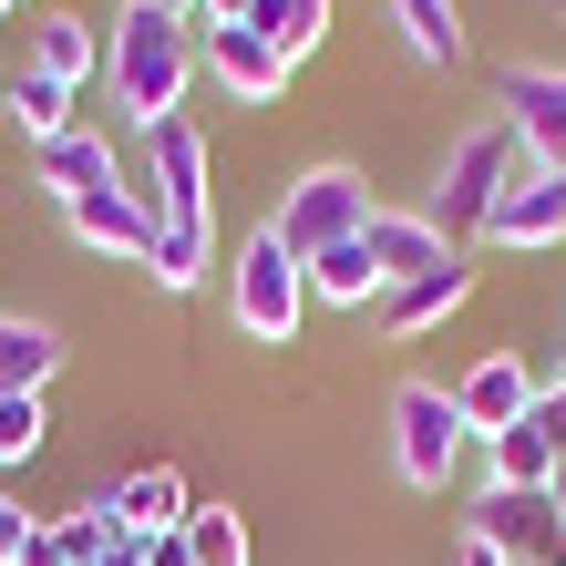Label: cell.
Wrapping results in <instances>:
<instances>
[{
  "label": "cell",
  "instance_id": "7402d4cb",
  "mask_svg": "<svg viewBox=\"0 0 566 566\" xmlns=\"http://www.w3.org/2000/svg\"><path fill=\"white\" fill-rule=\"evenodd\" d=\"M381 269H371V248H329V258H310V298H329V310H381Z\"/></svg>",
  "mask_w": 566,
  "mask_h": 566
},
{
  "label": "cell",
  "instance_id": "5b68a950",
  "mask_svg": "<svg viewBox=\"0 0 566 566\" xmlns=\"http://www.w3.org/2000/svg\"><path fill=\"white\" fill-rule=\"evenodd\" d=\"M463 443H474V432H463V402L443 381H402L391 391V463H402L412 494H443L463 474Z\"/></svg>",
  "mask_w": 566,
  "mask_h": 566
},
{
  "label": "cell",
  "instance_id": "484cf974",
  "mask_svg": "<svg viewBox=\"0 0 566 566\" xmlns=\"http://www.w3.org/2000/svg\"><path fill=\"white\" fill-rule=\"evenodd\" d=\"M42 391H0V474H11V463H31L42 453Z\"/></svg>",
  "mask_w": 566,
  "mask_h": 566
},
{
  "label": "cell",
  "instance_id": "2e32d148",
  "mask_svg": "<svg viewBox=\"0 0 566 566\" xmlns=\"http://www.w3.org/2000/svg\"><path fill=\"white\" fill-rule=\"evenodd\" d=\"M31 186H52L62 207H73V196H93V186H124V176H114V145H104V135H83V124H73V135L31 145Z\"/></svg>",
  "mask_w": 566,
  "mask_h": 566
},
{
  "label": "cell",
  "instance_id": "277c9868",
  "mask_svg": "<svg viewBox=\"0 0 566 566\" xmlns=\"http://www.w3.org/2000/svg\"><path fill=\"white\" fill-rule=\"evenodd\" d=\"M227 310H238V329L258 350H289L298 340V310H310V269L258 227V238L238 248V269H227Z\"/></svg>",
  "mask_w": 566,
  "mask_h": 566
},
{
  "label": "cell",
  "instance_id": "5bb4252c",
  "mask_svg": "<svg viewBox=\"0 0 566 566\" xmlns=\"http://www.w3.org/2000/svg\"><path fill=\"white\" fill-rule=\"evenodd\" d=\"M31 73H52L62 93H83L93 73H104V31H93L83 11H31Z\"/></svg>",
  "mask_w": 566,
  "mask_h": 566
},
{
  "label": "cell",
  "instance_id": "6da1fadb",
  "mask_svg": "<svg viewBox=\"0 0 566 566\" xmlns=\"http://www.w3.org/2000/svg\"><path fill=\"white\" fill-rule=\"evenodd\" d=\"M104 73H114V104H124V124H155L186 104V83H196V31L176 21V11H145V0H124L114 11V31H104Z\"/></svg>",
  "mask_w": 566,
  "mask_h": 566
},
{
  "label": "cell",
  "instance_id": "603a6c76",
  "mask_svg": "<svg viewBox=\"0 0 566 566\" xmlns=\"http://www.w3.org/2000/svg\"><path fill=\"white\" fill-rule=\"evenodd\" d=\"M258 31H269V42L289 52V62H310L319 42H329V0H258V11H248Z\"/></svg>",
  "mask_w": 566,
  "mask_h": 566
},
{
  "label": "cell",
  "instance_id": "1f68e13d",
  "mask_svg": "<svg viewBox=\"0 0 566 566\" xmlns=\"http://www.w3.org/2000/svg\"><path fill=\"white\" fill-rule=\"evenodd\" d=\"M145 11H176V21H186V11H196V0H145Z\"/></svg>",
  "mask_w": 566,
  "mask_h": 566
},
{
  "label": "cell",
  "instance_id": "4fadbf2b",
  "mask_svg": "<svg viewBox=\"0 0 566 566\" xmlns=\"http://www.w3.org/2000/svg\"><path fill=\"white\" fill-rule=\"evenodd\" d=\"M463 298H474V269H463V258H443V269H422V279H402V289H381V329L391 340H422V329H443Z\"/></svg>",
  "mask_w": 566,
  "mask_h": 566
},
{
  "label": "cell",
  "instance_id": "836d02e7",
  "mask_svg": "<svg viewBox=\"0 0 566 566\" xmlns=\"http://www.w3.org/2000/svg\"><path fill=\"white\" fill-rule=\"evenodd\" d=\"M11 11H21V0H0V21H11Z\"/></svg>",
  "mask_w": 566,
  "mask_h": 566
},
{
  "label": "cell",
  "instance_id": "8992f818",
  "mask_svg": "<svg viewBox=\"0 0 566 566\" xmlns=\"http://www.w3.org/2000/svg\"><path fill=\"white\" fill-rule=\"evenodd\" d=\"M145 207H155V227H196L207 238V135L186 114H165L145 135Z\"/></svg>",
  "mask_w": 566,
  "mask_h": 566
},
{
  "label": "cell",
  "instance_id": "30bf717a",
  "mask_svg": "<svg viewBox=\"0 0 566 566\" xmlns=\"http://www.w3.org/2000/svg\"><path fill=\"white\" fill-rule=\"evenodd\" d=\"M536 391H546V381L525 371L515 350H484L474 371L453 381V402H463V432H474V443H494V432H515L525 412H536Z\"/></svg>",
  "mask_w": 566,
  "mask_h": 566
},
{
  "label": "cell",
  "instance_id": "d6986e66",
  "mask_svg": "<svg viewBox=\"0 0 566 566\" xmlns=\"http://www.w3.org/2000/svg\"><path fill=\"white\" fill-rule=\"evenodd\" d=\"M391 11V31H402V52L412 62H432V73H453L463 62V21H453V0H381Z\"/></svg>",
  "mask_w": 566,
  "mask_h": 566
},
{
  "label": "cell",
  "instance_id": "ac0fdd59",
  "mask_svg": "<svg viewBox=\"0 0 566 566\" xmlns=\"http://www.w3.org/2000/svg\"><path fill=\"white\" fill-rule=\"evenodd\" d=\"M484 484H515V494H546V484H556V443L536 432V412L484 443Z\"/></svg>",
  "mask_w": 566,
  "mask_h": 566
},
{
  "label": "cell",
  "instance_id": "52a82bcc",
  "mask_svg": "<svg viewBox=\"0 0 566 566\" xmlns=\"http://www.w3.org/2000/svg\"><path fill=\"white\" fill-rule=\"evenodd\" d=\"M463 536L505 546L515 566H566V515H556V494H515V484H484V494H474V515H463Z\"/></svg>",
  "mask_w": 566,
  "mask_h": 566
},
{
  "label": "cell",
  "instance_id": "e0dca14e",
  "mask_svg": "<svg viewBox=\"0 0 566 566\" xmlns=\"http://www.w3.org/2000/svg\"><path fill=\"white\" fill-rule=\"evenodd\" d=\"M114 525H124L135 546L176 536V525H186V474H165V463H145V474H124V484H114Z\"/></svg>",
  "mask_w": 566,
  "mask_h": 566
},
{
  "label": "cell",
  "instance_id": "d6a6232c",
  "mask_svg": "<svg viewBox=\"0 0 566 566\" xmlns=\"http://www.w3.org/2000/svg\"><path fill=\"white\" fill-rule=\"evenodd\" d=\"M546 494H556V515H566V463H556V484H546Z\"/></svg>",
  "mask_w": 566,
  "mask_h": 566
},
{
  "label": "cell",
  "instance_id": "f546056e",
  "mask_svg": "<svg viewBox=\"0 0 566 566\" xmlns=\"http://www.w3.org/2000/svg\"><path fill=\"white\" fill-rule=\"evenodd\" d=\"M258 11V0H196V21H207V31H227V21H248Z\"/></svg>",
  "mask_w": 566,
  "mask_h": 566
},
{
  "label": "cell",
  "instance_id": "3957f363",
  "mask_svg": "<svg viewBox=\"0 0 566 566\" xmlns=\"http://www.w3.org/2000/svg\"><path fill=\"white\" fill-rule=\"evenodd\" d=\"M381 217V196L350 176V165H310V176H298L279 207H269V238L298 258V269H310V258H329V248H350L360 227Z\"/></svg>",
  "mask_w": 566,
  "mask_h": 566
},
{
  "label": "cell",
  "instance_id": "7c38bea8",
  "mask_svg": "<svg viewBox=\"0 0 566 566\" xmlns=\"http://www.w3.org/2000/svg\"><path fill=\"white\" fill-rule=\"evenodd\" d=\"M207 73H217L227 93H238V104H279L298 62H289V52L269 42V31H258V21H227V31H207Z\"/></svg>",
  "mask_w": 566,
  "mask_h": 566
},
{
  "label": "cell",
  "instance_id": "cb8c5ba5",
  "mask_svg": "<svg viewBox=\"0 0 566 566\" xmlns=\"http://www.w3.org/2000/svg\"><path fill=\"white\" fill-rule=\"evenodd\" d=\"M145 269H155V289H196V279H207L217 269V238H196V227H155V248H145Z\"/></svg>",
  "mask_w": 566,
  "mask_h": 566
},
{
  "label": "cell",
  "instance_id": "44dd1931",
  "mask_svg": "<svg viewBox=\"0 0 566 566\" xmlns=\"http://www.w3.org/2000/svg\"><path fill=\"white\" fill-rule=\"evenodd\" d=\"M62 371V329L52 319H0V391H42Z\"/></svg>",
  "mask_w": 566,
  "mask_h": 566
},
{
  "label": "cell",
  "instance_id": "9a60e30c",
  "mask_svg": "<svg viewBox=\"0 0 566 566\" xmlns=\"http://www.w3.org/2000/svg\"><path fill=\"white\" fill-rule=\"evenodd\" d=\"M360 248H371V269L391 279V289H402V279H422V269H443V258H463V248H443V238H432V217L412 207H381L371 227H360Z\"/></svg>",
  "mask_w": 566,
  "mask_h": 566
},
{
  "label": "cell",
  "instance_id": "ba28073f",
  "mask_svg": "<svg viewBox=\"0 0 566 566\" xmlns=\"http://www.w3.org/2000/svg\"><path fill=\"white\" fill-rule=\"evenodd\" d=\"M556 238H566V165L515 155V176L484 217V248H556Z\"/></svg>",
  "mask_w": 566,
  "mask_h": 566
},
{
  "label": "cell",
  "instance_id": "9c48e42d",
  "mask_svg": "<svg viewBox=\"0 0 566 566\" xmlns=\"http://www.w3.org/2000/svg\"><path fill=\"white\" fill-rule=\"evenodd\" d=\"M494 114L515 124V145H525V155L566 165V62H515V73L494 83Z\"/></svg>",
  "mask_w": 566,
  "mask_h": 566
},
{
  "label": "cell",
  "instance_id": "7a4b0ae2",
  "mask_svg": "<svg viewBox=\"0 0 566 566\" xmlns=\"http://www.w3.org/2000/svg\"><path fill=\"white\" fill-rule=\"evenodd\" d=\"M515 155H525V145H515V124H505V114H484L474 135H453L443 176H432V196H422V217H432V238H443V248L484 238V217H494V196H505Z\"/></svg>",
  "mask_w": 566,
  "mask_h": 566
},
{
  "label": "cell",
  "instance_id": "d4e9b609",
  "mask_svg": "<svg viewBox=\"0 0 566 566\" xmlns=\"http://www.w3.org/2000/svg\"><path fill=\"white\" fill-rule=\"evenodd\" d=\"M186 546H196V566H248V525L227 505H186Z\"/></svg>",
  "mask_w": 566,
  "mask_h": 566
},
{
  "label": "cell",
  "instance_id": "4dcf8cb0",
  "mask_svg": "<svg viewBox=\"0 0 566 566\" xmlns=\"http://www.w3.org/2000/svg\"><path fill=\"white\" fill-rule=\"evenodd\" d=\"M453 566H515V556H505V546H484V536H463V546H453Z\"/></svg>",
  "mask_w": 566,
  "mask_h": 566
},
{
  "label": "cell",
  "instance_id": "8fae6325",
  "mask_svg": "<svg viewBox=\"0 0 566 566\" xmlns=\"http://www.w3.org/2000/svg\"><path fill=\"white\" fill-rule=\"evenodd\" d=\"M62 227L93 248V258H135L145 269V248H155V207H145V186H93L62 207Z\"/></svg>",
  "mask_w": 566,
  "mask_h": 566
},
{
  "label": "cell",
  "instance_id": "ffe728a7",
  "mask_svg": "<svg viewBox=\"0 0 566 566\" xmlns=\"http://www.w3.org/2000/svg\"><path fill=\"white\" fill-rule=\"evenodd\" d=\"M0 114H11V124H21L31 145H52V135H73V93H62L52 73H31V62H21L11 83H0Z\"/></svg>",
  "mask_w": 566,
  "mask_h": 566
},
{
  "label": "cell",
  "instance_id": "83f0119b",
  "mask_svg": "<svg viewBox=\"0 0 566 566\" xmlns=\"http://www.w3.org/2000/svg\"><path fill=\"white\" fill-rule=\"evenodd\" d=\"M21 536H31V515L11 505V494H0V566H11V556H21Z\"/></svg>",
  "mask_w": 566,
  "mask_h": 566
},
{
  "label": "cell",
  "instance_id": "4316f807",
  "mask_svg": "<svg viewBox=\"0 0 566 566\" xmlns=\"http://www.w3.org/2000/svg\"><path fill=\"white\" fill-rule=\"evenodd\" d=\"M536 432H546L556 463H566V381H546V391H536Z\"/></svg>",
  "mask_w": 566,
  "mask_h": 566
},
{
  "label": "cell",
  "instance_id": "f1b7e54d",
  "mask_svg": "<svg viewBox=\"0 0 566 566\" xmlns=\"http://www.w3.org/2000/svg\"><path fill=\"white\" fill-rule=\"evenodd\" d=\"M145 566H196V546H186V525H176V536H155V546H145Z\"/></svg>",
  "mask_w": 566,
  "mask_h": 566
}]
</instances>
